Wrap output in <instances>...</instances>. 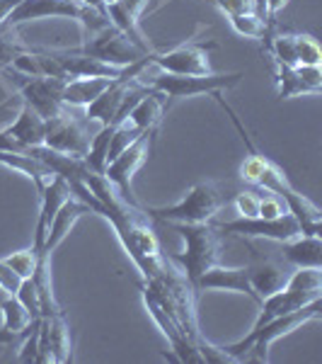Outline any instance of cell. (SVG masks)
<instances>
[{
	"label": "cell",
	"instance_id": "obj_20",
	"mask_svg": "<svg viewBox=\"0 0 322 364\" xmlns=\"http://www.w3.org/2000/svg\"><path fill=\"white\" fill-rule=\"evenodd\" d=\"M0 314H3V326H0V345L13 343L15 338L25 336V333L32 328L34 321L29 311L22 306V301L17 296H5L3 304H0Z\"/></svg>",
	"mask_w": 322,
	"mask_h": 364
},
{
	"label": "cell",
	"instance_id": "obj_29",
	"mask_svg": "<svg viewBox=\"0 0 322 364\" xmlns=\"http://www.w3.org/2000/svg\"><path fill=\"white\" fill-rule=\"evenodd\" d=\"M3 260H5V265L13 269L15 274H20L22 279H27V277H32V274L37 272L39 252L34 250V248H29V250H17V252H13V255L3 257Z\"/></svg>",
	"mask_w": 322,
	"mask_h": 364
},
{
	"label": "cell",
	"instance_id": "obj_32",
	"mask_svg": "<svg viewBox=\"0 0 322 364\" xmlns=\"http://www.w3.org/2000/svg\"><path fill=\"white\" fill-rule=\"evenodd\" d=\"M39 360V321L32 323V328L25 333V343L20 350V362L25 364H37Z\"/></svg>",
	"mask_w": 322,
	"mask_h": 364
},
{
	"label": "cell",
	"instance_id": "obj_8",
	"mask_svg": "<svg viewBox=\"0 0 322 364\" xmlns=\"http://www.w3.org/2000/svg\"><path fill=\"white\" fill-rule=\"evenodd\" d=\"M218 231L231 233V236H243V238H267V240H277V243H286V240L301 236V226H298L296 216L291 211L274 216V219H262V216L245 219V216H238L233 221H223L218 226Z\"/></svg>",
	"mask_w": 322,
	"mask_h": 364
},
{
	"label": "cell",
	"instance_id": "obj_24",
	"mask_svg": "<svg viewBox=\"0 0 322 364\" xmlns=\"http://www.w3.org/2000/svg\"><path fill=\"white\" fill-rule=\"evenodd\" d=\"M0 166L27 175V178L37 185V192H42V187L54 178L51 168H46L39 158H34L29 154H8V151H0Z\"/></svg>",
	"mask_w": 322,
	"mask_h": 364
},
{
	"label": "cell",
	"instance_id": "obj_22",
	"mask_svg": "<svg viewBox=\"0 0 322 364\" xmlns=\"http://www.w3.org/2000/svg\"><path fill=\"white\" fill-rule=\"evenodd\" d=\"M114 78H73L63 83L61 102L68 107H87L102 95Z\"/></svg>",
	"mask_w": 322,
	"mask_h": 364
},
{
	"label": "cell",
	"instance_id": "obj_17",
	"mask_svg": "<svg viewBox=\"0 0 322 364\" xmlns=\"http://www.w3.org/2000/svg\"><path fill=\"white\" fill-rule=\"evenodd\" d=\"M83 214H95V211H92V207H87L83 199L70 197L68 202L58 209V214H56L54 224H51V228H49V233H46V240H44L42 252H39V255H54V250L63 243V240H66V236L73 231V226L78 224V219Z\"/></svg>",
	"mask_w": 322,
	"mask_h": 364
},
{
	"label": "cell",
	"instance_id": "obj_3",
	"mask_svg": "<svg viewBox=\"0 0 322 364\" xmlns=\"http://www.w3.org/2000/svg\"><path fill=\"white\" fill-rule=\"evenodd\" d=\"M174 228L184 240V248L174 255V260L182 265V274L194 287V282L221 260L218 228L211 226V221L209 224H174Z\"/></svg>",
	"mask_w": 322,
	"mask_h": 364
},
{
	"label": "cell",
	"instance_id": "obj_28",
	"mask_svg": "<svg viewBox=\"0 0 322 364\" xmlns=\"http://www.w3.org/2000/svg\"><path fill=\"white\" fill-rule=\"evenodd\" d=\"M294 46H296V68L298 66H320L322 51L315 37L310 34H294Z\"/></svg>",
	"mask_w": 322,
	"mask_h": 364
},
{
	"label": "cell",
	"instance_id": "obj_31",
	"mask_svg": "<svg viewBox=\"0 0 322 364\" xmlns=\"http://www.w3.org/2000/svg\"><path fill=\"white\" fill-rule=\"evenodd\" d=\"M260 202H262V190H245L235 195V211L245 219H255L260 216Z\"/></svg>",
	"mask_w": 322,
	"mask_h": 364
},
{
	"label": "cell",
	"instance_id": "obj_34",
	"mask_svg": "<svg viewBox=\"0 0 322 364\" xmlns=\"http://www.w3.org/2000/svg\"><path fill=\"white\" fill-rule=\"evenodd\" d=\"M286 3H289V0H265L267 20H272V17L279 13V10H284V8H286Z\"/></svg>",
	"mask_w": 322,
	"mask_h": 364
},
{
	"label": "cell",
	"instance_id": "obj_1",
	"mask_svg": "<svg viewBox=\"0 0 322 364\" xmlns=\"http://www.w3.org/2000/svg\"><path fill=\"white\" fill-rule=\"evenodd\" d=\"M211 97H213L216 102L221 105V109H223V112L233 119V124H235L240 136H243V144L248 146V151H250L248 158L243 161V166H240V178H243L245 182H250V185L260 187V190H267V192H272V195L284 199L289 211L296 216L298 226H301V233H308V236H310V233H320L322 214H320L318 204L310 202L308 197H303L301 192H296L294 187H291L289 178L284 175V170L255 149V144L250 141L248 132H245V127H243V122H240V117L233 112L231 105L221 97V92H211Z\"/></svg>",
	"mask_w": 322,
	"mask_h": 364
},
{
	"label": "cell",
	"instance_id": "obj_9",
	"mask_svg": "<svg viewBox=\"0 0 322 364\" xmlns=\"http://www.w3.org/2000/svg\"><path fill=\"white\" fill-rule=\"evenodd\" d=\"M150 146H153V134H140V136L128 146L126 151H121L114 161L107 163V170H104V178H107L116 190L121 192V197L126 202L133 204L131 199V180L133 175L138 173L140 168L145 166L150 156Z\"/></svg>",
	"mask_w": 322,
	"mask_h": 364
},
{
	"label": "cell",
	"instance_id": "obj_4",
	"mask_svg": "<svg viewBox=\"0 0 322 364\" xmlns=\"http://www.w3.org/2000/svg\"><path fill=\"white\" fill-rule=\"evenodd\" d=\"M223 204L218 185L213 182H196L177 204L170 207H145L143 211L153 219L170 221V224H209L216 211Z\"/></svg>",
	"mask_w": 322,
	"mask_h": 364
},
{
	"label": "cell",
	"instance_id": "obj_26",
	"mask_svg": "<svg viewBox=\"0 0 322 364\" xmlns=\"http://www.w3.org/2000/svg\"><path fill=\"white\" fill-rule=\"evenodd\" d=\"M112 134H114V124L99 127V132L90 139V149H87V154L83 158V161L87 163V168L95 170V173H99V175H104V170H107Z\"/></svg>",
	"mask_w": 322,
	"mask_h": 364
},
{
	"label": "cell",
	"instance_id": "obj_23",
	"mask_svg": "<svg viewBox=\"0 0 322 364\" xmlns=\"http://www.w3.org/2000/svg\"><path fill=\"white\" fill-rule=\"evenodd\" d=\"M248 272H250V284H252L260 301L265 296L274 294V291H279L286 284V279H289V272L274 260L255 262V265L248 267Z\"/></svg>",
	"mask_w": 322,
	"mask_h": 364
},
{
	"label": "cell",
	"instance_id": "obj_10",
	"mask_svg": "<svg viewBox=\"0 0 322 364\" xmlns=\"http://www.w3.org/2000/svg\"><path fill=\"white\" fill-rule=\"evenodd\" d=\"M17 85H20V92L25 97V102L32 109H37L44 119H51L58 109L63 107L61 102V90H63V78H51V75H39V78H32V75H22L13 70Z\"/></svg>",
	"mask_w": 322,
	"mask_h": 364
},
{
	"label": "cell",
	"instance_id": "obj_5",
	"mask_svg": "<svg viewBox=\"0 0 322 364\" xmlns=\"http://www.w3.org/2000/svg\"><path fill=\"white\" fill-rule=\"evenodd\" d=\"M90 122L87 117H78L73 112V107L63 105L58 112L46 119V141L44 146L61 154L75 156V158H85L87 149H90Z\"/></svg>",
	"mask_w": 322,
	"mask_h": 364
},
{
	"label": "cell",
	"instance_id": "obj_18",
	"mask_svg": "<svg viewBox=\"0 0 322 364\" xmlns=\"http://www.w3.org/2000/svg\"><path fill=\"white\" fill-rule=\"evenodd\" d=\"M284 260L294 267H320L322 269V240L320 233H301L284 243Z\"/></svg>",
	"mask_w": 322,
	"mask_h": 364
},
{
	"label": "cell",
	"instance_id": "obj_12",
	"mask_svg": "<svg viewBox=\"0 0 322 364\" xmlns=\"http://www.w3.org/2000/svg\"><path fill=\"white\" fill-rule=\"evenodd\" d=\"M39 197H42V207H39V221H37V231H34L32 248L37 250V252H42L46 233H49L51 224H54L58 209H61L63 204H66L68 199L73 197V190H70V185H68L66 178H61V175H54V178H51L42 187Z\"/></svg>",
	"mask_w": 322,
	"mask_h": 364
},
{
	"label": "cell",
	"instance_id": "obj_16",
	"mask_svg": "<svg viewBox=\"0 0 322 364\" xmlns=\"http://www.w3.org/2000/svg\"><path fill=\"white\" fill-rule=\"evenodd\" d=\"M145 8H148V0H114V3H107V17L112 20V25L116 29H121V32L138 46V49L153 51L138 29L140 15L145 13Z\"/></svg>",
	"mask_w": 322,
	"mask_h": 364
},
{
	"label": "cell",
	"instance_id": "obj_25",
	"mask_svg": "<svg viewBox=\"0 0 322 364\" xmlns=\"http://www.w3.org/2000/svg\"><path fill=\"white\" fill-rule=\"evenodd\" d=\"M46 318V328H49V343H51V355H54V364H63L73 355V343H70V328L66 323V316L54 314V316H42Z\"/></svg>",
	"mask_w": 322,
	"mask_h": 364
},
{
	"label": "cell",
	"instance_id": "obj_2",
	"mask_svg": "<svg viewBox=\"0 0 322 364\" xmlns=\"http://www.w3.org/2000/svg\"><path fill=\"white\" fill-rule=\"evenodd\" d=\"M320 309H322V299L320 301H313L308 306L291 311V314H284L279 318L265 323L260 328H252L248 338L238 340L235 345H223V350L228 355H233L238 362H245V357L252 355L255 362H267L269 360V348H272L277 340L284 336H291L294 331H298L301 326H306L308 321L320 318Z\"/></svg>",
	"mask_w": 322,
	"mask_h": 364
},
{
	"label": "cell",
	"instance_id": "obj_6",
	"mask_svg": "<svg viewBox=\"0 0 322 364\" xmlns=\"http://www.w3.org/2000/svg\"><path fill=\"white\" fill-rule=\"evenodd\" d=\"M245 75L243 73H206V75H179V73H160L150 80V87L162 92L170 100L211 95L228 87H235Z\"/></svg>",
	"mask_w": 322,
	"mask_h": 364
},
{
	"label": "cell",
	"instance_id": "obj_13",
	"mask_svg": "<svg viewBox=\"0 0 322 364\" xmlns=\"http://www.w3.org/2000/svg\"><path fill=\"white\" fill-rule=\"evenodd\" d=\"M83 3L80 0H20V5L8 17L10 25H22V22L46 20V17H68V20H80Z\"/></svg>",
	"mask_w": 322,
	"mask_h": 364
},
{
	"label": "cell",
	"instance_id": "obj_27",
	"mask_svg": "<svg viewBox=\"0 0 322 364\" xmlns=\"http://www.w3.org/2000/svg\"><path fill=\"white\" fill-rule=\"evenodd\" d=\"M231 27L235 29L240 37L248 39H265L267 37V22L262 15L257 13H248V15H231Z\"/></svg>",
	"mask_w": 322,
	"mask_h": 364
},
{
	"label": "cell",
	"instance_id": "obj_15",
	"mask_svg": "<svg viewBox=\"0 0 322 364\" xmlns=\"http://www.w3.org/2000/svg\"><path fill=\"white\" fill-rule=\"evenodd\" d=\"M204 289H226V291H235V294H245L252 301H260L250 284V272L248 267H223L218 265L209 267L206 272L201 274L194 282V291H204Z\"/></svg>",
	"mask_w": 322,
	"mask_h": 364
},
{
	"label": "cell",
	"instance_id": "obj_14",
	"mask_svg": "<svg viewBox=\"0 0 322 364\" xmlns=\"http://www.w3.org/2000/svg\"><path fill=\"white\" fill-rule=\"evenodd\" d=\"M277 66V85H279V97L281 100H291L298 95H320L322 92V73L320 66H298L289 68L281 66L274 61Z\"/></svg>",
	"mask_w": 322,
	"mask_h": 364
},
{
	"label": "cell",
	"instance_id": "obj_33",
	"mask_svg": "<svg viewBox=\"0 0 322 364\" xmlns=\"http://www.w3.org/2000/svg\"><path fill=\"white\" fill-rule=\"evenodd\" d=\"M20 284H22V277L15 274L13 269L5 265L3 257H0V291H3L5 296H15L17 289H20Z\"/></svg>",
	"mask_w": 322,
	"mask_h": 364
},
{
	"label": "cell",
	"instance_id": "obj_11",
	"mask_svg": "<svg viewBox=\"0 0 322 364\" xmlns=\"http://www.w3.org/2000/svg\"><path fill=\"white\" fill-rule=\"evenodd\" d=\"M153 66L162 68V73H179V75H206L211 73L209 49L204 44L187 42L165 54L153 56Z\"/></svg>",
	"mask_w": 322,
	"mask_h": 364
},
{
	"label": "cell",
	"instance_id": "obj_30",
	"mask_svg": "<svg viewBox=\"0 0 322 364\" xmlns=\"http://www.w3.org/2000/svg\"><path fill=\"white\" fill-rule=\"evenodd\" d=\"M17 299L22 301V306L29 311L32 318H42V301H39V289H37V282L32 277L22 279L20 289H17Z\"/></svg>",
	"mask_w": 322,
	"mask_h": 364
},
{
	"label": "cell",
	"instance_id": "obj_19",
	"mask_svg": "<svg viewBox=\"0 0 322 364\" xmlns=\"http://www.w3.org/2000/svg\"><path fill=\"white\" fill-rule=\"evenodd\" d=\"M5 132H8L13 139L20 141L22 146H27V149L44 146V141H46V119L37 112V109H32L25 102V105H22V109H20V114H17L15 124H10Z\"/></svg>",
	"mask_w": 322,
	"mask_h": 364
},
{
	"label": "cell",
	"instance_id": "obj_7",
	"mask_svg": "<svg viewBox=\"0 0 322 364\" xmlns=\"http://www.w3.org/2000/svg\"><path fill=\"white\" fill-rule=\"evenodd\" d=\"M75 51L97 58V61L109 63V66H116V68H126V66H131V63H136L138 58L153 54V51L138 49V46L133 44L131 39L121 32V29H116L114 25L107 27L104 32H99L97 37L85 39V44Z\"/></svg>",
	"mask_w": 322,
	"mask_h": 364
},
{
	"label": "cell",
	"instance_id": "obj_21",
	"mask_svg": "<svg viewBox=\"0 0 322 364\" xmlns=\"http://www.w3.org/2000/svg\"><path fill=\"white\" fill-rule=\"evenodd\" d=\"M165 100L167 97L162 95V92H157L148 85V92H145V95L138 100L136 107L131 109L128 122H131L133 127H138L140 132L155 134L162 122V112H165Z\"/></svg>",
	"mask_w": 322,
	"mask_h": 364
}]
</instances>
